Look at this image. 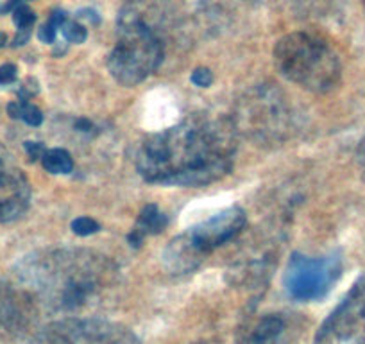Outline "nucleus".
<instances>
[{
    "label": "nucleus",
    "mask_w": 365,
    "mask_h": 344,
    "mask_svg": "<svg viewBox=\"0 0 365 344\" xmlns=\"http://www.w3.org/2000/svg\"><path fill=\"white\" fill-rule=\"evenodd\" d=\"M58 29L59 27L48 19V22H45L43 26L40 27V31H38V38H40V41H43V44H54Z\"/></svg>",
    "instance_id": "19"
},
{
    "label": "nucleus",
    "mask_w": 365,
    "mask_h": 344,
    "mask_svg": "<svg viewBox=\"0 0 365 344\" xmlns=\"http://www.w3.org/2000/svg\"><path fill=\"white\" fill-rule=\"evenodd\" d=\"M274 63L283 77L314 93H326L339 84L342 66L324 38L307 31L283 36L274 49Z\"/></svg>",
    "instance_id": "3"
},
{
    "label": "nucleus",
    "mask_w": 365,
    "mask_h": 344,
    "mask_svg": "<svg viewBox=\"0 0 365 344\" xmlns=\"http://www.w3.org/2000/svg\"><path fill=\"white\" fill-rule=\"evenodd\" d=\"M77 16H79V19H83V16H84V19H90L93 24L99 22V16H97V13L96 11H90V9H84V11H79V15H77Z\"/></svg>",
    "instance_id": "26"
},
{
    "label": "nucleus",
    "mask_w": 365,
    "mask_h": 344,
    "mask_svg": "<svg viewBox=\"0 0 365 344\" xmlns=\"http://www.w3.org/2000/svg\"><path fill=\"white\" fill-rule=\"evenodd\" d=\"M93 128V124H91L88 118H79V121L76 122V129L77 131H90V129Z\"/></svg>",
    "instance_id": "25"
},
{
    "label": "nucleus",
    "mask_w": 365,
    "mask_h": 344,
    "mask_svg": "<svg viewBox=\"0 0 365 344\" xmlns=\"http://www.w3.org/2000/svg\"><path fill=\"white\" fill-rule=\"evenodd\" d=\"M41 165L47 172L52 174H68L73 168V160L68 151L65 149H48L41 156Z\"/></svg>",
    "instance_id": "13"
},
{
    "label": "nucleus",
    "mask_w": 365,
    "mask_h": 344,
    "mask_svg": "<svg viewBox=\"0 0 365 344\" xmlns=\"http://www.w3.org/2000/svg\"><path fill=\"white\" fill-rule=\"evenodd\" d=\"M247 223L240 206H230L178 235L163 251V265L172 275H188L201 265L206 256L233 241Z\"/></svg>",
    "instance_id": "4"
},
{
    "label": "nucleus",
    "mask_w": 365,
    "mask_h": 344,
    "mask_svg": "<svg viewBox=\"0 0 365 344\" xmlns=\"http://www.w3.org/2000/svg\"><path fill=\"white\" fill-rule=\"evenodd\" d=\"M31 187L15 156L0 143V223H13L27 212Z\"/></svg>",
    "instance_id": "10"
},
{
    "label": "nucleus",
    "mask_w": 365,
    "mask_h": 344,
    "mask_svg": "<svg viewBox=\"0 0 365 344\" xmlns=\"http://www.w3.org/2000/svg\"><path fill=\"white\" fill-rule=\"evenodd\" d=\"M13 22L19 29H31L36 22V15L26 4H20L13 9Z\"/></svg>",
    "instance_id": "15"
},
{
    "label": "nucleus",
    "mask_w": 365,
    "mask_h": 344,
    "mask_svg": "<svg viewBox=\"0 0 365 344\" xmlns=\"http://www.w3.org/2000/svg\"><path fill=\"white\" fill-rule=\"evenodd\" d=\"M16 275L33 301L61 314L103 305L118 283L113 262L88 249L38 251L20 262Z\"/></svg>",
    "instance_id": "2"
},
{
    "label": "nucleus",
    "mask_w": 365,
    "mask_h": 344,
    "mask_svg": "<svg viewBox=\"0 0 365 344\" xmlns=\"http://www.w3.org/2000/svg\"><path fill=\"white\" fill-rule=\"evenodd\" d=\"M342 275L339 255L312 258L294 253L283 273V285L290 298L297 301H317L324 298Z\"/></svg>",
    "instance_id": "7"
},
{
    "label": "nucleus",
    "mask_w": 365,
    "mask_h": 344,
    "mask_svg": "<svg viewBox=\"0 0 365 344\" xmlns=\"http://www.w3.org/2000/svg\"><path fill=\"white\" fill-rule=\"evenodd\" d=\"M61 33H63V36H65V40L70 41V44H83L88 36L84 26H81L79 22H76V20H70V19H66L65 22H63Z\"/></svg>",
    "instance_id": "14"
},
{
    "label": "nucleus",
    "mask_w": 365,
    "mask_h": 344,
    "mask_svg": "<svg viewBox=\"0 0 365 344\" xmlns=\"http://www.w3.org/2000/svg\"><path fill=\"white\" fill-rule=\"evenodd\" d=\"M31 38V29H19V34L15 36V40H13V45L15 47H20V45L27 44Z\"/></svg>",
    "instance_id": "22"
},
{
    "label": "nucleus",
    "mask_w": 365,
    "mask_h": 344,
    "mask_svg": "<svg viewBox=\"0 0 365 344\" xmlns=\"http://www.w3.org/2000/svg\"><path fill=\"white\" fill-rule=\"evenodd\" d=\"M8 113L11 118H22V103H11L8 106Z\"/></svg>",
    "instance_id": "23"
},
{
    "label": "nucleus",
    "mask_w": 365,
    "mask_h": 344,
    "mask_svg": "<svg viewBox=\"0 0 365 344\" xmlns=\"http://www.w3.org/2000/svg\"><path fill=\"white\" fill-rule=\"evenodd\" d=\"M358 163H360V168L365 176V140L360 143V147H358Z\"/></svg>",
    "instance_id": "24"
},
{
    "label": "nucleus",
    "mask_w": 365,
    "mask_h": 344,
    "mask_svg": "<svg viewBox=\"0 0 365 344\" xmlns=\"http://www.w3.org/2000/svg\"><path fill=\"white\" fill-rule=\"evenodd\" d=\"M16 66L11 63H6V65L0 66V84H9L16 79Z\"/></svg>",
    "instance_id": "20"
},
{
    "label": "nucleus",
    "mask_w": 365,
    "mask_h": 344,
    "mask_svg": "<svg viewBox=\"0 0 365 344\" xmlns=\"http://www.w3.org/2000/svg\"><path fill=\"white\" fill-rule=\"evenodd\" d=\"M233 121V118H231ZM292 111L289 101L274 84L256 86L237 104L233 124L259 143H282L292 131Z\"/></svg>",
    "instance_id": "6"
},
{
    "label": "nucleus",
    "mask_w": 365,
    "mask_h": 344,
    "mask_svg": "<svg viewBox=\"0 0 365 344\" xmlns=\"http://www.w3.org/2000/svg\"><path fill=\"white\" fill-rule=\"evenodd\" d=\"M24 147H26L31 160H41V156H43L45 151H47L41 142H26L24 143Z\"/></svg>",
    "instance_id": "21"
},
{
    "label": "nucleus",
    "mask_w": 365,
    "mask_h": 344,
    "mask_svg": "<svg viewBox=\"0 0 365 344\" xmlns=\"http://www.w3.org/2000/svg\"><path fill=\"white\" fill-rule=\"evenodd\" d=\"M31 344H140L125 326L96 318H66L45 326Z\"/></svg>",
    "instance_id": "8"
},
{
    "label": "nucleus",
    "mask_w": 365,
    "mask_h": 344,
    "mask_svg": "<svg viewBox=\"0 0 365 344\" xmlns=\"http://www.w3.org/2000/svg\"><path fill=\"white\" fill-rule=\"evenodd\" d=\"M167 224H168L167 216L161 213L156 205H147L143 206V210L140 212L135 230L138 231V233H142L143 237H147V235L161 233V231L167 228Z\"/></svg>",
    "instance_id": "12"
},
{
    "label": "nucleus",
    "mask_w": 365,
    "mask_h": 344,
    "mask_svg": "<svg viewBox=\"0 0 365 344\" xmlns=\"http://www.w3.org/2000/svg\"><path fill=\"white\" fill-rule=\"evenodd\" d=\"M213 81V74L212 70L205 69V66H199V69H195L194 72H192V83L197 84V86H201V88H206V86H210Z\"/></svg>",
    "instance_id": "18"
},
{
    "label": "nucleus",
    "mask_w": 365,
    "mask_h": 344,
    "mask_svg": "<svg viewBox=\"0 0 365 344\" xmlns=\"http://www.w3.org/2000/svg\"><path fill=\"white\" fill-rule=\"evenodd\" d=\"M238 133L231 118L195 113L172 128L145 136L135 163L149 183L205 187L233 168Z\"/></svg>",
    "instance_id": "1"
},
{
    "label": "nucleus",
    "mask_w": 365,
    "mask_h": 344,
    "mask_svg": "<svg viewBox=\"0 0 365 344\" xmlns=\"http://www.w3.org/2000/svg\"><path fill=\"white\" fill-rule=\"evenodd\" d=\"M6 41H8V36L4 33H0V47H4Z\"/></svg>",
    "instance_id": "27"
},
{
    "label": "nucleus",
    "mask_w": 365,
    "mask_h": 344,
    "mask_svg": "<svg viewBox=\"0 0 365 344\" xmlns=\"http://www.w3.org/2000/svg\"><path fill=\"white\" fill-rule=\"evenodd\" d=\"M285 326V318L282 314L255 315L240 326L237 344H279Z\"/></svg>",
    "instance_id": "11"
},
{
    "label": "nucleus",
    "mask_w": 365,
    "mask_h": 344,
    "mask_svg": "<svg viewBox=\"0 0 365 344\" xmlns=\"http://www.w3.org/2000/svg\"><path fill=\"white\" fill-rule=\"evenodd\" d=\"M314 344H365V275L326 318Z\"/></svg>",
    "instance_id": "9"
},
{
    "label": "nucleus",
    "mask_w": 365,
    "mask_h": 344,
    "mask_svg": "<svg viewBox=\"0 0 365 344\" xmlns=\"http://www.w3.org/2000/svg\"><path fill=\"white\" fill-rule=\"evenodd\" d=\"M72 231L79 237H88V235H93L96 231H99V223L93 221L91 217H77L72 221Z\"/></svg>",
    "instance_id": "16"
},
{
    "label": "nucleus",
    "mask_w": 365,
    "mask_h": 344,
    "mask_svg": "<svg viewBox=\"0 0 365 344\" xmlns=\"http://www.w3.org/2000/svg\"><path fill=\"white\" fill-rule=\"evenodd\" d=\"M22 103V121L27 122L29 126H40L43 122V115L38 110L36 106H33L27 101H20Z\"/></svg>",
    "instance_id": "17"
},
{
    "label": "nucleus",
    "mask_w": 365,
    "mask_h": 344,
    "mask_svg": "<svg viewBox=\"0 0 365 344\" xmlns=\"http://www.w3.org/2000/svg\"><path fill=\"white\" fill-rule=\"evenodd\" d=\"M163 61V45L140 16L122 15L118 40L108 56V69L122 86H136Z\"/></svg>",
    "instance_id": "5"
},
{
    "label": "nucleus",
    "mask_w": 365,
    "mask_h": 344,
    "mask_svg": "<svg viewBox=\"0 0 365 344\" xmlns=\"http://www.w3.org/2000/svg\"><path fill=\"white\" fill-rule=\"evenodd\" d=\"M364 4H365V0H364Z\"/></svg>",
    "instance_id": "28"
}]
</instances>
